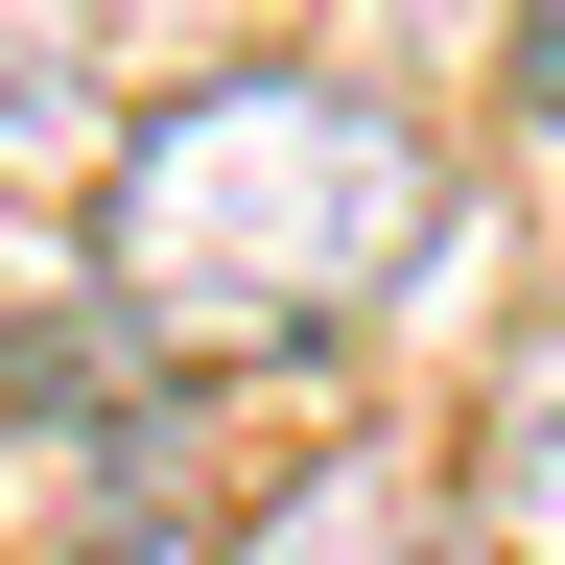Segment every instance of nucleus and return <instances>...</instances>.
Instances as JSON below:
<instances>
[{"label": "nucleus", "mask_w": 565, "mask_h": 565, "mask_svg": "<svg viewBox=\"0 0 565 565\" xmlns=\"http://www.w3.org/2000/svg\"><path fill=\"white\" fill-rule=\"evenodd\" d=\"M401 259H424V118L353 71H212V95L95 141V307L166 377L330 353Z\"/></svg>", "instance_id": "nucleus-1"}, {"label": "nucleus", "mask_w": 565, "mask_h": 565, "mask_svg": "<svg viewBox=\"0 0 565 565\" xmlns=\"http://www.w3.org/2000/svg\"><path fill=\"white\" fill-rule=\"evenodd\" d=\"M0 542L24 565H189L212 542V424L118 307H47L0 353Z\"/></svg>", "instance_id": "nucleus-2"}, {"label": "nucleus", "mask_w": 565, "mask_h": 565, "mask_svg": "<svg viewBox=\"0 0 565 565\" xmlns=\"http://www.w3.org/2000/svg\"><path fill=\"white\" fill-rule=\"evenodd\" d=\"M0 141H71V0H0Z\"/></svg>", "instance_id": "nucleus-3"}, {"label": "nucleus", "mask_w": 565, "mask_h": 565, "mask_svg": "<svg viewBox=\"0 0 565 565\" xmlns=\"http://www.w3.org/2000/svg\"><path fill=\"white\" fill-rule=\"evenodd\" d=\"M519 95H542V118H565V0H519Z\"/></svg>", "instance_id": "nucleus-4"}]
</instances>
